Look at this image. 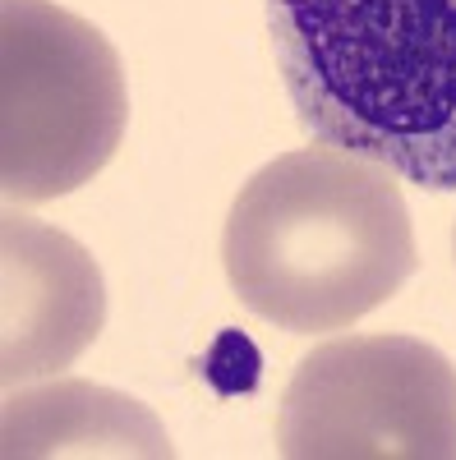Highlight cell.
Segmentation results:
<instances>
[{
	"mask_svg": "<svg viewBox=\"0 0 456 460\" xmlns=\"http://www.w3.org/2000/svg\"><path fill=\"white\" fill-rule=\"evenodd\" d=\"M415 262L397 175L332 143L254 171L221 230L231 290L286 332L355 327L415 277Z\"/></svg>",
	"mask_w": 456,
	"mask_h": 460,
	"instance_id": "obj_1",
	"label": "cell"
},
{
	"mask_svg": "<svg viewBox=\"0 0 456 460\" xmlns=\"http://www.w3.org/2000/svg\"><path fill=\"white\" fill-rule=\"evenodd\" d=\"M268 37L318 143L456 189V0H268Z\"/></svg>",
	"mask_w": 456,
	"mask_h": 460,
	"instance_id": "obj_2",
	"label": "cell"
},
{
	"mask_svg": "<svg viewBox=\"0 0 456 460\" xmlns=\"http://www.w3.org/2000/svg\"><path fill=\"white\" fill-rule=\"evenodd\" d=\"M130 93L106 37L51 0H0V189L51 203L88 184L125 138Z\"/></svg>",
	"mask_w": 456,
	"mask_h": 460,
	"instance_id": "obj_3",
	"label": "cell"
},
{
	"mask_svg": "<svg viewBox=\"0 0 456 460\" xmlns=\"http://www.w3.org/2000/svg\"><path fill=\"white\" fill-rule=\"evenodd\" d=\"M286 460H456V368L415 336H341L300 359L277 410Z\"/></svg>",
	"mask_w": 456,
	"mask_h": 460,
	"instance_id": "obj_4",
	"label": "cell"
},
{
	"mask_svg": "<svg viewBox=\"0 0 456 460\" xmlns=\"http://www.w3.org/2000/svg\"><path fill=\"white\" fill-rule=\"evenodd\" d=\"M0 235H5L0 382H5V392H14L19 382L69 368L97 341L106 318V290L97 262L79 240L14 212V203Z\"/></svg>",
	"mask_w": 456,
	"mask_h": 460,
	"instance_id": "obj_5",
	"label": "cell"
},
{
	"mask_svg": "<svg viewBox=\"0 0 456 460\" xmlns=\"http://www.w3.org/2000/svg\"><path fill=\"white\" fill-rule=\"evenodd\" d=\"M5 460L28 456H175L162 424L139 401L93 387L51 382L42 392H10Z\"/></svg>",
	"mask_w": 456,
	"mask_h": 460,
	"instance_id": "obj_6",
	"label": "cell"
},
{
	"mask_svg": "<svg viewBox=\"0 0 456 460\" xmlns=\"http://www.w3.org/2000/svg\"><path fill=\"white\" fill-rule=\"evenodd\" d=\"M452 249H456V235H452Z\"/></svg>",
	"mask_w": 456,
	"mask_h": 460,
	"instance_id": "obj_7",
	"label": "cell"
}]
</instances>
